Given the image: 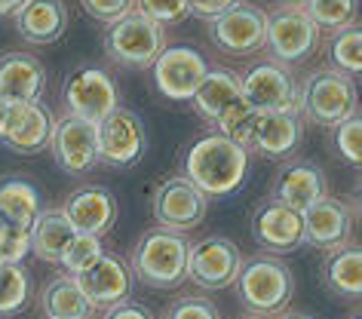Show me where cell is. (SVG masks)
Masks as SVG:
<instances>
[{"mask_svg":"<svg viewBox=\"0 0 362 319\" xmlns=\"http://www.w3.org/2000/svg\"><path fill=\"white\" fill-rule=\"evenodd\" d=\"M329 194L325 172L310 160H288L274 181V199L286 203L295 212H304L310 203Z\"/></svg>","mask_w":362,"mask_h":319,"instance_id":"cell-22","label":"cell"},{"mask_svg":"<svg viewBox=\"0 0 362 319\" xmlns=\"http://www.w3.org/2000/svg\"><path fill=\"white\" fill-rule=\"evenodd\" d=\"M304 221V243L313 249L332 252L341 249L353 233V209L350 203H344L338 197H320L316 203H310L301 212Z\"/></svg>","mask_w":362,"mask_h":319,"instance_id":"cell-16","label":"cell"},{"mask_svg":"<svg viewBox=\"0 0 362 319\" xmlns=\"http://www.w3.org/2000/svg\"><path fill=\"white\" fill-rule=\"evenodd\" d=\"M132 270L151 289H175L187 279V240L178 231L153 227L132 252Z\"/></svg>","mask_w":362,"mask_h":319,"instance_id":"cell-3","label":"cell"},{"mask_svg":"<svg viewBox=\"0 0 362 319\" xmlns=\"http://www.w3.org/2000/svg\"><path fill=\"white\" fill-rule=\"evenodd\" d=\"M267 31V13L258 10L255 4H240L212 22L209 37L221 52L228 56H252L264 47Z\"/></svg>","mask_w":362,"mask_h":319,"instance_id":"cell-12","label":"cell"},{"mask_svg":"<svg viewBox=\"0 0 362 319\" xmlns=\"http://www.w3.org/2000/svg\"><path fill=\"white\" fill-rule=\"evenodd\" d=\"M31 252V231L0 221V264H19Z\"/></svg>","mask_w":362,"mask_h":319,"instance_id":"cell-35","label":"cell"},{"mask_svg":"<svg viewBox=\"0 0 362 319\" xmlns=\"http://www.w3.org/2000/svg\"><path fill=\"white\" fill-rule=\"evenodd\" d=\"M80 4H83V10L95 22H105V25L120 22L126 13L135 10V0H80Z\"/></svg>","mask_w":362,"mask_h":319,"instance_id":"cell-38","label":"cell"},{"mask_svg":"<svg viewBox=\"0 0 362 319\" xmlns=\"http://www.w3.org/2000/svg\"><path fill=\"white\" fill-rule=\"evenodd\" d=\"M151 68H153V86L172 102L194 98L203 77L209 74L206 59L194 47H166Z\"/></svg>","mask_w":362,"mask_h":319,"instance_id":"cell-11","label":"cell"},{"mask_svg":"<svg viewBox=\"0 0 362 319\" xmlns=\"http://www.w3.org/2000/svg\"><path fill=\"white\" fill-rule=\"evenodd\" d=\"M47 86V68L31 52H4L0 56V98L6 105L40 102Z\"/></svg>","mask_w":362,"mask_h":319,"instance_id":"cell-19","label":"cell"},{"mask_svg":"<svg viewBox=\"0 0 362 319\" xmlns=\"http://www.w3.org/2000/svg\"><path fill=\"white\" fill-rule=\"evenodd\" d=\"M240 319H267V316H255V313H249V316H240Z\"/></svg>","mask_w":362,"mask_h":319,"instance_id":"cell-44","label":"cell"},{"mask_svg":"<svg viewBox=\"0 0 362 319\" xmlns=\"http://www.w3.org/2000/svg\"><path fill=\"white\" fill-rule=\"evenodd\" d=\"M356 111H359L356 83H353V77L341 74L334 68L313 71L298 86V114H304L307 120L322 126V129L338 126Z\"/></svg>","mask_w":362,"mask_h":319,"instance_id":"cell-4","label":"cell"},{"mask_svg":"<svg viewBox=\"0 0 362 319\" xmlns=\"http://www.w3.org/2000/svg\"><path fill=\"white\" fill-rule=\"evenodd\" d=\"M279 319H313V316H307V313H279Z\"/></svg>","mask_w":362,"mask_h":319,"instance_id":"cell-43","label":"cell"},{"mask_svg":"<svg viewBox=\"0 0 362 319\" xmlns=\"http://www.w3.org/2000/svg\"><path fill=\"white\" fill-rule=\"evenodd\" d=\"M240 267L243 252L228 236H206V240L187 245V279L206 291L233 286Z\"/></svg>","mask_w":362,"mask_h":319,"instance_id":"cell-7","label":"cell"},{"mask_svg":"<svg viewBox=\"0 0 362 319\" xmlns=\"http://www.w3.org/2000/svg\"><path fill=\"white\" fill-rule=\"evenodd\" d=\"M166 50V31L160 22L132 10L120 22H114L105 34V52L126 68H151Z\"/></svg>","mask_w":362,"mask_h":319,"instance_id":"cell-5","label":"cell"},{"mask_svg":"<svg viewBox=\"0 0 362 319\" xmlns=\"http://www.w3.org/2000/svg\"><path fill=\"white\" fill-rule=\"evenodd\" d=\"M135 6H139V13L160 25L181 22L187 16V0H135Z\"/></svg>","mask_w":362,"mask_h":319,"instance_id":"cell-37","label":"cell"},{"mask_svg":"<svg viewBox=\"0 0 362 319\" xmlns=\"http://www.w3.org/2000/svg\"><path fill=\"white\" fill-rule=\"evenodd\" d=\"M4 108H6V102H4V98H0V120H4Z\"/></svg>","mask_w":362,"mask_h":319,"instance_id":"cell-45","label":"cell"},{"mask_svg":"<svg viewBox=\"0 0 362 319\" xmlns=\"http://www.w3.org/2000/svg\"><path fill=\"white\" fill-rule=\"evenodd\" d=\"M105 255L102 249V236H93V233H74L71 236V243L65 245V252H62L59 264L65 267L71 277H77V273H83L86 267H93V264Z\"/></svg>","mask_w":362,"mask_h":319,"instance_id":"cell-33","label":"cell"},{"mask_svg":"<svg viewBox=\"0 0 362 319\" xmlns=\"http://www.w3.org/2000/svg\"><path fill=\"white\" fill-rule=\"evenodd\" d=\"M329 52H332L334 71H341V74H347V77H359V71H362V31H359V25L353 22L347 28L334 31Z\"/></svg>","mask_w":362,"mask_h":319,"instance_id":"cell-30","label":"cell"},{"mask_svg":"<svg viewBox=\"0 0 362 319\" xmlns=\"http://www.w3.org/2000/svg\"><path fill=\"white\" fill-rule=\"evenodd\" d=\"M209 212V197L197 190L185 175H172L153 190V218L166 231H194Z\"/></svg>","mask_w":362,"mask_h":319,"instance_id":"cell-9","label":"cell"},{"mask_svg":"<svg viewBox=\"0 0 362 319\" xmlns=\"http://www.w3.org/2000/svg\"><path fill=\"white\" fill-rule=\"evenodd\" d=\"M252 236L261 249L274 252V255H286L298 249L304 243V221L301 212L288 209L279 199H267L255 209L252 215Z\"/></svg>","mask_w":362,"mask_h":319,"instance_id":"cell-17","label":"cell"},{"mask_svg":"<svg viewBox=\"0 0 362 319\" xmlns=\"http://www.w3.org/2000/svg\"><path fill=\"white\" fill-rule=\"evenodd\" d=\"M40 307L47 310L49 319H89L93 316V304L77 286V277H52L40 291Z\"/></svg>","mask_w":362,"mask_h":319,"instance_id":"cell-26","label":"cell"},{"mask_svg":"<svg viewBox=\"0 0 362 319\" xmlns=\"http://www.w3.org/2000/svg\"><path fill=\"white\" fill-rule=\"evenodd\" d=\"M334 151H338L347 163L359 166V160H362V120H359V111L350 114L347 120H341L338 126H334Z\"/></svg>","mask_w":362,"mask_h":319,"instance_id":"cell-34","label":"cell"},{"mask_svg":"<svg viewBox=\"0 0 362 319\" xmlns=\"http://www.w3.org/2000/svg\"><path fill=\"white\" fill-rule=\"evenodd\" d=\"M102 319H153V313L148 307H141V304H135V301L126 298V301H120V304L107 307Z\"/></svg>","mask_w":362,"mask_h":319,"instance_id":"cell-40","label":"cell"},{"mask_svg":"<svg viewBox=\"0 0 362 319\" xmlns=\"http://www.w3.org/2000/svg\"><path fill=\"white\" fill-rule=\"evenodd\" d=\"M62 212L71 221L77 233H93L102 236L117 221V199L111 190L105 187H77L74 194L65 199Z\"/></svg>","mask_w":362,"mask_h":319,"instance_id":"cell-20","label":"cell"},{"mask_svg":"<svg viewBox=\"0 0 362 319\" xmlns=\"http://www.w3.org/2000/svg\"><path fill=\"white\" fill-rule=\"evenodd\" d=\"M258 114L246 98H237L228 111H224L218 120H215V126H218V135H224V139H230V141H237L243 144V148L249 151V144H252V132H255V123H258Z\"/></svg>","mask_w":362,"mask_h":319,"instance_id":"cell-31","label":"cell"},{"mask_svg":"<svg viewBox=\"0 0 362 319\" xmlns=\"http://www.w3.org/2000/svg\"><path fill=\"white\" fill-rule=\"evenodd\" d=\"M163 319H221V313L209 298L181 295L178 301H172V304L166 307V316Z\"/></svg>","mask_w":362,"mask_h":319,"instance_id":"cell-36","label":"cell"},{"mask_svg":"<svg viewBox=\"0 0 362 319\" xmlns=\"http://www.w3.org/2000/svg\"><path fill=\"white\" fill-rule=\"evenodd\" d=\"M301 10L320 31H341L356 22L359 0H307Z\"/></svg>","mask_w":362,"mask_h":319,"instance_id":"cell-29","label":"cell"},{"mask_svg":"<svg viewBox=\"0 0 362 319\" xmlns=\"http://www.w3.org/2000/svg\"><path fill=\"white\" fill-rule=\"evenodd\" d=\"M37 215H40V190L28 178L0 181V221L31 231Z\"/></svg>","mask_w":362,"mask_h":319,"instance_id":"cell-27","label":"cell"},{"mask_svg":"<svg viewBox=\"0 0 362 319\" xmlns=\"http://www.w3.org/2000/svg\"><path fill=\"white\" fill-rule=\"evenodd\" d=\"M25 4V0H0V16H16V10Z\"/></svg>","mask_w":362,"mask_h":319,"instance_id":"cell-41","label":"cell"},{"mask_svg":"<svg viewBox=\"0 0 362 319\" xmlns=\"http://www.w3.org/2000/svg\"><path fill=\"white\" fill-rule=\"evenodd\" d=\"M325 282L332 291L344 298H359L362 291V249L344 243L341 249H332L325 261Z\"/></svg>","mask_w":362,"mask_h":319,"instance_id":"cell-28","label":"cell"},{"mask_svg":"<svg viewBox=\"0 0 362 319\" xmlns=\"http://www.w3.org/2000/svg\"><path fill=\"white\" fill-rule=\"evenodd\" d=\"M31 298V282L19 264H0V313H19Z\"/></svg>","mask_w":362,"mask_h":319,"instance_id":"cell-32","label":"cell"},{"mask_svg":"<svg viewBox=\"0 0 362 319\" xmlns=\"http://www.w3.org/2000/svg\"><path fill=\"white\" fill-rule=\"evenodd\" d=\"M237 4H240V0H187V16H197V19L215 22L218 16L233 10Z\"/></svg>","mask_w":362,"mask_h":319,"instance_id":"cell-39","label":"cell"},{"mask_svg":"<svg viewBox=\"0 0 362 319\" xmlns=\"http://www.w3.org/2000/svg\"><path fill=\"white\" fill-rule=\"evenodd\" d=\"M301 144V114L295 111H261L252 144L267 160H288Z\"/></svg>","mask_w":362,"mask_h":319,"instance_id":"cell-21","label":"cell"},{"mask_svg":"<svg viewBox=\"0 0 362 319\" xmlns=\"http://www.w3.org/2000/svg\"><path fill=\"white\" fill-rule=\"evenodd\" d=\"M95 139H98V163L114 169L135 166L148 151V132H144L141 117L120 105L102 123H95Z\"/></svg>","mask_w":362,"mask_h":319,"instance_id":"cell-6","label":"cell"},{"mask_svg":"<svg viewBox=\"0 0 362 319\" xmlns=\"http://www.w3.org/2000/svg\"><path fill=\"white\" fill-rule=\"evenodd\" d=\"M120 105L114 77L105 68H77L65 80V108L71 117L86 123H102Z\"/></svg>","mask_w":362,"mask_h":319,"instance_id":"cell-10","label":"cell"},{"mask_svg":"<svg viewBox=\"0 0 362 319\" xmlns=\"http://www.w3.org/2000/svg\"><path fill=\"white\" fill-rule=\"evenodd\" d=\"M52 114L40 102H19L4 108V120H0V141L6 148L19 153H40L49 148L52 135Z\"/></svg>","mask_w":362,"mask_h":319,"instance_id":"cell-14","label":"cell"},{"mask_svg":"<svg viewBox=\"0 0 362 319\" xmlns=\"http://www.w3.org/2000/svg\"><path fill=\"white\" fill-rule=\"evenodd\" d=\"M233 286H237L240 304L255 316L286 313L288 301L295 295L292 270L276 255H255V258L243 261Z\"/></svg>","mask_w":362,"mask_h":319,"instance_id":"cell-2","label":"cell"},{"mask_svg":"<svg viewBox=\"0 0 362 319\" xmlns=\"http://www.w3.org/2000/svg\"><path fill=\"white\" fill-rule=\"evenodd\" d=\"M243 98V83H240V74H233V71H209V74L203 77L200 89L194 93V111L203 117L206 123H215L218 117L228 111V108Z\"/></svg>","mask_w":362,"mask_h":319,"instance_id":"cell-24","label":"cell"},{"mask_svg":"<svg viewBox=\"0 0 362 319\" xmlns=\"http://www.w3.org/2000/svg\"><path fill=\"white\" fill-rule=\"evenodd\" d=\"M276 4H279V6H298V10H301L307 0H276Z\"/></svg>","mask_w":362,"mask_h":319,"instance_id":"cell-42","label":"cell"},{"mask_svg":"<svg viewBox=\"0 0 362 319\" xmlns=\"http://www.w3.org/2000/svg\"><path fill=\"white\" fill-rule=\"evenodd\" d=\"M264 47L270 50L274 62L295 65V62H304L316 52V47H320V28L298 6H279L276 13L267 16Z\"/></svg>","mask_w":362,"mask_h":319,"instance_id":"cell-8","label":"cell"},{"mask_svg":"<svg viewBox=\"0 0 362 319\" xmlns=\"http://www.w3.org/2000/svg\"><path fill=\"white\" fill-rule=\"evenodd\" d=\"M353 319H359V316H353Z\"/></svg>","mask_w":362,"mask_h":319,"instance_id":"cell-46","label":"cell"},{"mask_svg":"<svg viewBox=\"0 0 362 319\" xmlns=\"http://www.w3.org/2000/svg\"><path fill=\"white\" fill-rule=\"evenodd\" d=\"M49 148L56 153V163L71 175H83L98 163V139L95 123H86L80 117H62L52 123Z\"/></svg>","mask_w":362,"mask_h":319,"instance_id":"cell-15","label":"cell"},{"mask_svg":"<svg viewBox=\"0 0 362 319\" xmlns=\"http://www.w3.org/2000/svg\"><path fill=\"white\" fill-rule=\"evenodd\" d=\"M249 175V151L224 135H206L187 151L185 178L206 197L237 194Z\"/></svg>","mask_w":362,"mask_h":319,"instance_id":"cell-1","label":"cell"},{"mask_svg":"<svg viewBox=\"0 0 362 319\" xmlns=\"http://www.w3.org/2000/svg\"><path fill=\"white\" fill-rule=\"evenodd\" d=\"M13 19L22 40L47 47L68 31V6L62 0H25Z\"/></svg>","mask_w":362,"mask_h":319,"instance_id":"cell-23","label":"cell"},{"mask_svg":"<svg viewBox=\"0 0 362 319\" xmlns=\"http://www.w3.org/2000/svg\"><path fill=\"white\" fill-rule=\"evenodd\" d=\"M77 231L71 227L62 209H40V215L31 224V252L34 258L47 261V264H59L65 245L71 243V236Z\"/></svg>","mask_w":362,"mask_h":319,"instance_id":"cell-25","label":"cell"},{"mask_svg":"<svg viewBox=\"0 0 362 319\" xmlns=\"http://www.w3.org/2000/svg\"><path fill=\"white\" fill-rule=\"evenodd\" d=\"M243 83V98L255 111H295L298 114V83L292 71L279 62H261L249 68Z\"/></svg>","mask_w":362,"mask_h":319,"instance_id":"cell-13","label":"cell"},{"mask_svg":"<svg viewBox=\"0 0 362 319\" xmlns=\"http://www.w3.org/2000/svg\"><path fill=\"white\" fill-rule=\"evenodd\" d=\"M77 286L83 289V295L89 298L93 307H114L120 301L129 298L132 291V273L126 267L123 258L117 255H102L93 267H86L83 273H77Z\"/></svg>","mask_w":362,"mask_h":319,"instance_id":"cell-18","label":"cell"}]
</instances>
